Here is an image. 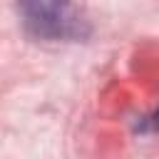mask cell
Here are the masks:
<instances>
[{"label":"cell","instance_id":"cell-1","mask_svg":"<svg viewBox=\"0 0 159 159\" xmlns=\"http://www.w3.org/2000/svg\"><path fill=\"white\" fill-rule=\"evenodd\" d=\"M15 5L25 30L37 40L80 42L92 32L75 0H15Z\"/></svg>","mask_w":159,"mask_h":159},{"label":"cell","instance_id":"cell-2","mask_svg":"<svg viewBox=\"0 0 159 159\" xmlns=\"http://www.w3.org/2000/svg\"><path fill=\"white\" fill-rule=\"evenodd\" d=\"M147 127H149V129H159V109L147 119Z\"/></svg>","mask_w":159,"mask_h":159}]
</instances>
